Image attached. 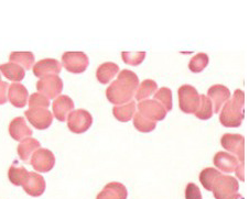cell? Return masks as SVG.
<instances>
[{"label": "cell", "mask_w": 249, "mask_h": 199, "mask_svg": "<svg viewBox=\"0 0 249 199\" xmlns=\"http://www.w3.org/2000/svg\"><path fill=\"white\" fill-rule=\"evenodd\" d=\"M139 86V77L129 69H123L106 89V97L115 106H120L131 101Z\"/></svg>", "instance_id": "cell-1"}, {"label": "cell", "mask_w": 249, "mask_h": 199, "mask_svg": "<svg viewBox=\"0 0 249 199\" xmlns=\"http://www.w3.org/2000/svg\"><path fill=\"white\" fill-rule=\"evenodd\" d=\"M245 94L242 89H236L233 97L225 102L219 111V122L227 128H238L245 118Z\"/></svg>", "instance_id": "cell-2"}, {"label": "cell", "mask_w": 249, "mask_h": 199, "mask_svg": "<svg viewBox=\"0 0 249 199\" xmlns=\"http://www.w3.org/2000/svg\"><path fill=\"white\" fill-rule=\"evenodd\" d=\"M213 163L215 167L224 173H236V176L239 181H245V165L240 164L237 157L228 152L219 151L214 155Z\"/></svg>", "instance_id": "cell-3"}, {"label": "cell", "mask_w": 249, "mask_h": 199, "mask_svg": "<svg viewBox=\"0 0 249 199\" xmlns=\"http://www.w3.org/2000/svg\"><path fill=\"white\" fill-rule=\"evenodd\" d=\"M179 107L184 114H195L201 103L200 94L195 87L191 85H182L178 90Z\"/></svg>", "instance_id": "cell-4"}, {"label": "cell", "mask_w": 249, "mask_h": 199, "mask_svg": "<svg viewBox=\"0 0 249 199\" xmlns=\"http://www.w3.org/2000/svg\"><path fill=\"white\" fill-rule=\"evenodd\" d=\"M239 184L235 177L222 175L214 184L213 192L215 199H234L238 194Z\"/></svg>", "instance_id": "cell-5"}, {"label": "cell", "mask_w": 249, "mask_h": 199, "mask_svg": "<svg viewBox=\"0 0 249 199\" xmlns=\"http://www.w3.org/2000/svg\"><path fill=\"white\" fill-rule=\"evenodd\" d=\"M62 66L72 74L84 73L89 65V59L83 52H65L62 55Z\"/></svg>", "instance_id": "cell-6"}, {"label": "cell", "mask_w": 249, "mask_h": 199, "mask_svg": "<svg viewBox=\"0 0 249 199\" xmlns=\"http://www.w3.org/2000/svg\"><path fill=\"white\" fill-rule=\"evenodd\" d=\"M93 117L84 109L73 110L68 117V128L75 134H82L92 127Z\"/></svg>", "instance_id": "cell-7"}, {"label": "cell", "mask_w": 249, "mask_h": 199, "mask_svg": "<svg viewBox=\"0 0 249 199\" xmlns=\"http://www.w3.org/2000/svg\"><path fill=\"white\" fill-rule=\"evenodd\" d=\"M36 90L38 93L43 95L50 99H55L61 96L62 90H63V81L61 80L59 75H49L43 78H40L36 83Z\"/></svg>", "instance_id": "cell-8"}, {"label": "cell", "mask_w": 249, "mask_h": 199, "mask_svg": "<svg viewBox=\"0 0 249 199\" xmlns=\"http://www.w3.org/2000/svg\"><path fill=\"white\" fill-rule=\"evenodd\" d=\"M221 144L228 153L237 157L240 164L245 165V139L242 134H224L221 139Z\"/></svg>", "instance_id": "cell-9"}, {"label": "cell", "mask_w": 249, "mask_h": 199, "mask_svg": "<svg viewBox=\"0 0 249 199\" xmlns=\"http://www.w3.org/2000/svg\"><path fill=\"white\" fill-rule=\"evenodd\" d=\"M26 118L36 129L45 130L53 122V115L47 108H30L26 113Z\"/></svg>", "instance_id": "cell-10"}, {"label": "cell", "mask_w": 249, "mask_h": 199, "mask_svg": "<svg viewBox=\"0 0 249 199\" xmlns=\"http://www.w3.org/2000/svg\"><path fill=\"white\" fill-rule=\"evenodd\" d=\"M33 169L40 173H48L53 169L55 165V156L52 151L40 148L36 150L30 160Z\"/></svg>", "instance_id": "cell-11"}, {"label": "cell", "mask_w": 249, "mask_h": 199, "mask_svg": "<svg viewBox=\"0 0 249 199\" xmlns=\"http://www.w3.org/2000/svg\"><path fill=\"white\" fill-rule=\"evenodd\" d=\"M138 113L151 121H162L167 117V110L155 99H147L138 103Z\"/></svg>", "instance_id": "cell-12"}, {"label": "cell", "mask_w": 249, "mask_h": 199, "mask_svg": "<svg viewBox=\"0 0 249 199\" xmlns=\"http://www.w3.org/2000/svg\"><path fill=\"white\" fill-rule=\"evenodd\" d=\"M207 98L210 99L213 105V113L219 114L222 107L225 102L230 100L231 92L226 86L224 85H213L207 90Z\"/></svg>", "instance_id": "cell-13"}, {"label": "cell", "mask_w": 249, "mask_h": 199, "mask_svg": "<svg viewBox=\"0 0 249 199\" xmlns=\"http://www.w3.org/2000/svg\"><path fill=\"white\" fill-rule=\"evenodd\" d=\"M45 187H47L45 180L36 172H29L22 184L24 192L32 197H40L41 195H43Z\"/></svg>", "instance_id": "cell-14"}, {"label": "cell", "mask_w": 249, "mask_h": 199, "mask_svg": "<svg viewBox=\"0 0 249 199\" xmlns=\"http://www.w3.org/2000/svg\"><path fill=\"white\" fill-rule=\"evenodd\" d=\"M62 70V64L55 59H43L35 63L32 72L38 78H43L49 75H59Z\"/></svg>", "instance_id": "cell-15"}, {"label": "cell", "mask_w": 249, "mask_h": 199, "mask_svg": "<svg viewBox=\"0 0 249 199\" xmlns=\"http://www.w3.org/2000/svg\"><path fill=\"white\" fill-rule=\"evenodd\" d=\"M52 109L53 117H55L60 122H64L74 110V101L66 95H61L54 99L52 103Z\"/></svg>", "instance_id": "cell-16"}, {"label": "cell", "mask_w": 249, "mask_h": 199, "mask_svg": "<svg viewBox=\"0 0 249 199\" xmlns=\"http://www.w3.org/2000/svg\"><path fill=\"white\" fill-rule=\"evenodd\" d=\"M29 93L27 87L20 83H12L8 87V101L16 108H24L28 102Z\"/></svg>", "instance_id": "cell-17"}, {"label": "cell", "mask_w": 249, "mask_h": 199, "mask_svg": "<svg viewBox=\"0 0 249 199\" xmlns=\"http://www.w3.org/2000/svg\"><path fill=\"white\" fill-rule=\"evenodd\" d=\"M9 134L14 140L21 142L24 139L31 138L33 132L28 126L26 119L23 117H17L9 124Z\"/></svg>", "instance_id": "cell-18"}, {"label": "cell", "mask_w": 249, "mask_h": 199, "mask_svg": "<svg viewBox=\"0 0 249 199\" xmlns=\"http://www.w3.org/2000/svg\"><path fill=\"white\" fill-rule=\"evenodd\" d=\"M40 148H41V144L38 140L35 138H27L19 143L17 152H18L20 160L23 161V163L29 164L30 163V160L33 155V153H35L36 150H39Z\"/></svg>", "instance_id": "cell-19"}, {"label": "cell", "mask_w": 249, "mask_h": 199, "mask_svg": "<svg viewBox=\"0 0 249 199\" xmlns=\"http://www.w3.org/2000/svg\"><path fill=\"white\" fill-rule=\"evenodd\" d=\"M119 74V66L113 62H106L98 66L96 70V78L101 84H109Z\"/></svg>", "instance_id": "cell-20"}, {"label": "cell", "mask_w": 249, "mask_h": 199, "mask_svg": "<svg viewBox=\"0 0 249 199\" xmlns=\"http://www.w3.org/2000/svg\"><path fill=\"white\" fill-rule=\"evenodd\" d=\"M0 73L5 76L7 80H9L14 83L21 82L24 76H26V70L21 66L15 63H6L0 65Z\"/></svg>", "instance_id": "cell-21"}, {"label": "cell", "mask_w": 249, "mask_h": 199, "mask_svg": "<svg viewBox=\"0 0 249 199\" xmlns=\"http://www.w3.org/2000/svg\"><path fill=\"white\" fill-rule=\"evenodd\" d=\"M136 102L131 100L127 103L120 106H115L113 108L114 117L120 122H128L134 118V115L136 114Z\"/></svg>", "instance_id": "cell-22"}, {"label": "cell", "mask_w": 249, "mask_h": 199, "mask_svg": "<svg viewBox=\"0 0 249 199\" xmlns=\"http://www.w3.org/2000/svg\"><path fill=\"white\" fill-rule=\"evenodd\" d=\"M10 63L21 66L24 70H29L35 65V55L31 52H11L9 55Z\"/></svg>", "instance_id": "cell-23"}, {"label": "cell", "mask_w": 249, "mask_h": 199, "mask_svg": "<svg viewBox=\"0 0 249 199\" xmlns=\"http://www.w3.org/2000/svg\"><path fill=\"white\" fill-rule=\"evenodd\" d=\"M158 90V85L155 81L144 80L141 84H139L138 88L136 90L135 98L138 101H143L155 95Z\"/></svg>", "instance_id": "cell-24"}, {"label": "cell", "mask_w": 249, "mask_h": 199, "mask_svg": "<svg viewBox=\"0 0 249 199\" xmlns=\"http://www.w3.org/2000/svg\"><path fill=\"white\" fill-rule=\"evenodd\" d=\"M223 174L217 171L216 168L213 167H206L203 169V171L200 173V182L206 190H212L213 189L214 184L216 183V181L221 177Z\"/></svg>", "instance_id": "cell-25"}, {"label": "cell", "mask_w": 249, "mask_h": 199, "mask_svg": "<svg viewBox=\"0 0 249 199\" xmlns=\"http://www.w3.org/2000/svg\"><path fill=\"white\" fill-rule=\"evenodd\" d=\"M28 171L22 166H18V164L14 163L9 167L8 171V178H9L10 183L15 186H22L24 180L28 175Z\"/></svg>", "instance_id": "cell-26"}, {"label": "cell", "mask_w": 249, "mask_h": 199, "mask_svg": "<svg viewBox=\"0 0 249 199\" xmlns=\"http://www.w3.org/2000/svg\"><path fill=\"white\" fill-rule=\"evenodd\" d=\"M210 63V57L206 53H197L191 59L189 69L192 73H202Z\"/></svg>", "instance_id": "cell-27"}, {"label": "cell", "mask_w": 249, "mask_h": 199, "mask_svg": "<svg viewBox=\"0 0 249 199\" xmlns=\"http://www.w3.org/2000/svg\"><path fill=\"white\" fill-rule=\"evenodd\" d=\"M153 96H155V100L159 102L167 110V113L172 110V92L169 87H162L157 90Z\"/></svg>", "instance_id": "cell-28"}, {"label": "cell", "mask_w": 249, "mask_h": 199, "mask_svg": "<svg viewBox=\"0 0 249 199\" xmlns=\"http://www.w3.org/2000/svg\"><path fill=\"white\" fill-rule=\"evenodd\" d=\"M132 120H134V127L136 128V130L142 132V133H149V132H152L157 128V122L146 119L139 113H136L134 115Z\"/></svg>", "instance_id": "cell-29"}, {"label": "cell", "mask_w": 249, "mask_h": 199, "mask_svg": "<svg viewBox=\"0 0 249 199\" xmlns=\"http://www.w3.org/2000/svg\"><path fill=\"white\" fill-rule=\"evenodd\" d=\"M201 97V103L198 109L195 113V117L201 120H209L213 116V105L209 98H207L205 95H200Z\"/></svg>", "instance_id": "cell-30"}, {"label": "cell", "mask_w": 249, "mask_h": 199, "mask_svg": "<svg viewBox=\"0 0 249 199\" xmlns=\"http://www.w3.org/2000/svg\"><path fill=\"white\" fill-rule=\"evenodd\" d=\"M122 57L124 64L138 66L146 59V52H123Z\"/></svg>", "instance_id": "cell-31"}, {"label": "cell", "mask_w": 249, "mask_h": 199, "mask_svg": "<svg viewBox=\"0 0 249 199\" xmlns=\"http://www.w3.org/2000/svg\"><path fill=\"white\" fill-rule=\"evenodd\" d=\"M28 103H29V107L30 108H48L50 107V100L47 98L44 97L43 95H41L39 93H35L32 94L30 97L28 99Z\"/></svg>", "instance_id": "cell-32"}, {"label": "cell", "mask_w": 249, "mask_h": 199, "mask_svg": "<svg viewBox=\"0 0 249 199\" xmlns=\"http://www.w3.org/2000/svg\"><path fill=\"white\" fill-rule=\"evenodd\" d=\"M106 186L113 190L116 194V196L118 197V199H127L128 192L126 186L124 184L118 183V182H111V183H108Z\"/></svg>", "instance_id": "cell-33"}, {"label": "cell", "mask_w": 249, "mask_h": 199, "mask_svg": "<svg viewBox=\"0 0 249 199\" xmlns=\"http://www.w3.org/2000/svg\"><path fill=\"white\" fill-rule=\"evenodd\" d=\"M185 199H202V194L196 184L189 183L185 187Z\"/></svg>", "instance_id": "cell-34"}, {"label": "cell", "mask_w": 249, "mask_h": 199, "mask_svg": "<svg viewBox=\"0 0 249 199\" xmlns=\"http://www.w3.org/2000/svg\"><path fill=\"white\" fill-rule=\"evenodd\" d=\"M8 87L9 84L7 82L0 81V105H5L8 101Z\"/></svg>", "instance_id": "cell-35"}, {"label": "cell", "mask_w": 249, "mask_h": 199, "mask_svg": "<svg viewBox=\"0 0 249 199\" xmlns=\"http://www.w3.org/2000/svg\"><path fill=\"white\" fill-rule=\"evenodd\" d=\"M96 199H118V197L116 196V194L113 190L105 186L102 192L97 195Z\"/></svg>", "instance_id": "cell-36"}, {"label": "cell", "mask_w": 249, "mask_h": 199, "mask_svg": "<svg viewBox=\"0 0 249 199\" xmlns=\"http://www.w3.org/2000/svg\"><path fill=\"white\" fill-rule=\"evenodd\" d=\"M234 199H244V197H243L240 194H237V195H236V196H235Z\"/></svg>", "instance_id": "cell-37"}, {"label": "cell", "mask_w": 249, "mask_h": 199, "mask_svg": "<svg viewBox=\"0 0 249 199\" xmlns=\"http://www.w3.org/2000/svg\"><path fill=\"white\" fill-rule=\"evenodd\" d=\"M0 78H1V74H0ZM0 81H1V80H0Z\"/></svg>", "instance_id": "cell-38"}]
</instances>
